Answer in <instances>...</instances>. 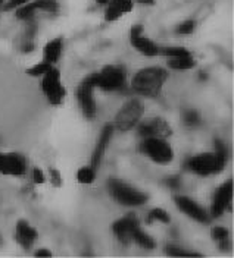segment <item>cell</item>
Returning a JSON list of instances; mask_svg holds the SVG:
<instances>
[{
    "mask_svg": "<svg viewBox=\"0 0 234 258\" xmlns=\"http://www.w3.org/2000/svg\"><path fill=\"white\" fill-rule=\"evenodd\" d=\"M227 163V147L222 141L215 140V151L203 153L195 157H190L185 166L187 169L199 176H211L224 170Z\"/></svg>",
    "mask_w": 234,
    "mask_h": 258,
    "instance_id": "cell-1",
    "label": "cell"
},
{
    "mask_svg": "<svg viewBox=\"0 0 234 258\" xmlns=\"http://www.w3.org/2000/svg\"><path fill=\"white\" fill-rule=\"evenodd\" d=\"M169 74L164 68L159 66H149L145 69H140L134 75L131 87L133 90L143 97H158L162 91V87L168 80Z\"/></svg>",
    "mask_w": 234,
    "mask_h": 258,
    "instance_id": "cell-2",
    "label": "cell"
},
{
    "mask_svg": "<svg viewBox=\"0 0 234 258\" xmlns=\"http://www.w3.org/2000/svg\"><path fill=\"white\" fill-rule=\"evenodd\" d=\"M108 191L118 204L125 207H138L148 201L146 194L130 186L128 183L119 180L117 177H111L108 180Z\"/></svg>",
    "mask_w": 234,
    "mask_h": 258,
    "instance_id": "cell-3",
    "label": "cell"
},
{
    "mask_svg": "<svg viewBox=\"0 0 234 258\" xmlns=\"http://www.w3.org/2000/svg\"><path fill=\"white\" fill-rule=\"evenodd\" d=\"M143 113H145V106L140 100H137V98L128 100L115 114L114 129H118L121 132H127L130 129L135 128L138 125V122L142 120Z\"/></svg>",
    "mask_w": 234,
    "mask_h": 258,
    "instance_id": "cell-4",
    "label": "cell"
},
{
    "mask_svg": "<svg viewBox=\"0 0 234 258\" xmlns=\"http://www.w3.org/2000/svg\"><path fill=\"white\" fill-rule=\"evenodd\" d=\"M140 150L145 156L158 164H168L174 160V150L167 138H143Z\"/></svg>",
    "mask_w": 234,
    "mask_h": 258,
    "instance_id": "cell-5",
    "label": "cell"
},
{
    "mask_svg": "<svg viewBox=\"0 0 234 258\" xmlns=\"http://www.w3.org/2000/svg\"><path fill=\"white\" fill-rule=\"evenodd\" d=\"M41 91L46 96L48 101L53 106H61L67 98V90L61 82L59 71L52 68L48 74L43 75L41 80Z\"/></svg>",
    "mask_w": 234,
    "mask_h": 258,
    "instance_id": "cell-6",
    "label": "cell"
},
{
    "mask_svg": "<svg viewBox=\"0 0 234 258\" xmlns=\"http://www.w3.org/2000/svg\"><path fill=\"white\" fill-rule=\"evenodd\" d=\"M125 84V72L121 66L108 64L96 74V87L103 91H117Z\"/></svg>",
    "mask_w": 234,
    "mask_h": 258,
    "instance_id": "cell-7",
    "label": "cell"
},
{
    "mask_svg": "<svg viewBox=\"0 0 234 258\" xmlns=\"http://www.w3.org/2000/svg\"><path fill=\"white\" fill-rule=\"evenodd\" d=\"M96 88V74L88 75L77 88V100L80 109L87 119H93L96 114V104L93 98V90Z\"/></svg>",
    "mask_w": 234,
    "mask_h": 258,
    "instance_id": "cell-8",
    "label": "cell"
},
{
    "mask_svg": "<svg viewBox=\"0 0 234 258\" xmlns=\"http://www.w3.org/2000/svg\"><path fill=\"white\" fill-rule=\"evenodd\" d=\"M138 135L143 138H168L172 135V128L162 117H151L138 125Z\"/></svg>",
    "mask_w": 234,
    "mask_h": 258,
    "instance_id": "cell-9",
    "label": "cell"
},
{
    "mask_svg": "<svg viewBox=\"0 0 234 258\" xmlns=\"http://www.w3.org/2000/svg\"><path fill=\"white\" fill-rule=\"evenodd\" d=\"M231 197H233V180L228 179L218 188L217 192L214 195V201H212V207H211V217H214V219L221 217L225 213V210L228 209Z\"/></svg>",
    "mask_w": 234,
    "mask_h": 258,
    "instance_id": "cell-10",
    "label": "cell"
},
{
    "mask_svg": "<svg viewBox=\"0 0 234 258\" xmlns=\"http://www.w3.org/2000/svg\"><path fill=\"white\" fill-rule=\"evenodd\" d=\"M37 11H44V12H56L58 11V3L56 0H35V2H28L22 6L17 8L18 19L21 21H31Z\"/></svg>",
    "mask_w": 234,
    "mask_h": 258,
    "instance_id": "cell-11",
    "label": "cell"
},
{
    "mask_svg": "<svg viewBox=\"0 0 234 258\" xmlns=\"http://www.w3.org/2000/svg\"><path fill=\"white\" fill-rule=\"evenodd\" d=\"M27 170V163L14 153H0V173L8 176H22Z\"/></svg>",
    "mask_w": 234,
    "mask_h": 258,
    "instance_id": "cell-12",
    "label": "cell"
},
{
    "mask_svg": "<svg viewBox=\"0 0 234 258\" xmlns=\"http://www.w3.org/2000/svg\"><path fill=\"white\" fill-rule=\"evenodd\" d=\"M175 204H177V207L181 210L185 216H189L195 222L202 223V225H208L211 222V216L202 209L196 201H193L192 198H189V197H177L175 198Z\"/></svg>",
    "mask_w": 234,
    "mask_h": 258,
    "instance_id": "cell-13",
    "label": "cell"
},
{
    "mask_svg": "<svg viewBox=\"0 0 234 258\" xmlns=\"http://www.w3.org/2000/svg\"><path fill=\"white\" fill-rule=\"evenodd\" d=\"M137 227H140L138 220L134 216H125L112 225V230H114V235L117 236L118 241L127 245L128 242L133 241V233Z\"/></svg>",
    "mask_w": 234,
    "mask_h": 258,
    "instance_id": "cell-14",
    "label": "cell"
},
{
    "mask_svg": "<svg viewBox=\"0 0 234 258\" xmlns=\"http://www.w3.org/2000/svg\"><path fill=\"white\" fill-rule=\"evenodd\" d=\"M114 135V125H105L101 132V137H99V141L95 147V151H93V156H91V167L95 170L99 169L102 160H103V156L108 150V145L111 143V138Z\"/></svg>",
    "mask_w": 234,
    "mask_h": 258,
    "instance_id": "cell-15",
    "label": "cell"
},
{
    "mask_svg": "<svg viewBox=\"0 0 234 258\" xmlns=\"http://www.w3.org/2000/svg\"><path fill=\"white\" fill-rule=\"evenodd\" d=\"M37 230L33 226L30 225L25 220H19L15 227V239L24 248V249H30L34 245V242L37 241Z\"/></svg>",
    "mask_w": 234,
    "mask_h": 258,
    "instance_id": "cell-16",
    "label": "cell"
},
{
    "mask_svg": "<svg viewBox=\"0 0 234 258\" xmlns=\"http://www.w3.org/2000/svg\"><path fill=\"white\" fill-rule=\"evenodd\" d=\"M134 9V0H109L105 12V19L108 22H114L121 16L130 14Z\"/></svg>",
    "mask_w": 234,
    "mask_h": 258,
    "instance_id": "cell-17",
    "label": "cell"
},
{
    "mask_svg": "<svg viewBox=\"0 0 234 258\" xmlns=\"http://www.w3.org/2000/svg\"><path fill=\"white\" fill-rule=\"evenodd\" d=\"M130 41H131L133 47L138 53H142V54H145L148 57H153V56H158L159 54V47L152 41L151 38L145 37L143 34L135 35V37H130Z\"/></svg>",
    "mask_w": 234,
    "mask_h": 258,
    "instance_id": "cell-18",
    "label": "cell"
},
{
    "mask_svg": "<svg viewBox=\"0 0 234 258\" xmlns=\"http://www.w3.org/2000/svg\"><path fill=\"white\" fill-rule=\"evenodd\" d=\"M62 50H64V38L62 37L51 40L43 48V62H48L51 64L58 63V60L61 59Z\"/></svg>",
    "mask_w": 234,
    "mask_h": 258,
    "instance_id": "cell-19",
    "label": "cell"
},
{
    "mask_svg": "<svg viewBox=\"0 0 234 258\" xmlns=\"http://www.w3.org/2000/svg\"><path fill=\"white\" fill-rule=\"evenodd\" d=\"M171 60L168 62V66L174 71H190L196 68V60L193 59L192 54L187 56H178V57H169Z\"/></svg>",
    "mask_w": 234,
    "mask_h": 258,
    "instance_id": "cell-20",
    "label": "cell"
},
{
    "mask_svg": "<svg viewBox=\"0 0 234 258\" xmlns=\"http://www.w3.org/2000/svg\"><path fill=\"white\" fill-rule=\"evenodd\" d=\"M133 241H135L140 246H143V248H146V249H153L155 245H156L155 239H153L152 236H149L146 232H143L140 227H137L135 232L133 233Z\"/></svg>",
    "mask_w": 234,
    "mask_h": 258,
    "instance_id": "cell-21",
    "label": "cell"
},
{
    "mask_svg": "<svg viewBox=\"0 0 234 258\" xmlns=\"http://www.w3.org/2000/svg\"><path fill=\"white\" fill-rule=\"evenodd\" d=\"M211 235L214 238V241H217L219 243V248L221 249H227V241H228V230L222 226H215L212 230H211Z\"/></svg>",
    "mask_w": 234,
    "mask_h": 258,
    "instance_id": "cell-22",
    "label": "cell"
},
{
    "mask_svg": "<svg viewBox=\"0 0 234 258\" xmlns=\"http://www.w3.org/2000/svg\"><path fill=\"white\" fill-rule=\"evenodd\" d=\"M96 179V170L93 167H81L77 172V180L83 185H90Z\"/></svg>",
    "mask_w": 234,
    "mask_h": 258,
    "instance_id": "cell-23",
    "label": "cell"
},
{
    "mask_svg": "<svg viewBox=\"0 0 234 258\" xmlns=\"http://www.w3.org/2000/svg\"><path fill=\"white\" fill-rule=\"evenodd\" d=\"M52 66L51 63H48V62H40V63L34 64V66H31V68H28L27 71H25V74L27 75H30V77H43L44 74H48L49 71H51Z\"/></svg>",
    "mask_w": 234,
    "mask_h": 258,
    "instance_id": "cell-24",
    "label": "cell"
},
{
    "mask_svg": "<svg viewBox=\"0 0 234 258\" xmlns=\"http://www.w3.org/2000/svg\"><path fill=\"white\" fill-rule=\"evenodd\" d=\"M148 222L152 223V222H161V223H165L168 225L171 222V217L168 214L165 210L162 209H153L151 210L149 216H148Z\"/></svg>",
    "mask_w": 234,
    "mask_h": 258,
    "instance_id": "cell-25",
    "label": "cell"
},
{
    "mask_svg": "<svg viewBox=\"0 0 234 258\" xmlns=\"http://www.w3.org/2000/svg\"><path fill=\"white\" fill-rule=\"evenodd\" d=\"M165 252L168 255H172V257H201V254L184 251L181 246H175V245H168L165 248Z\"/></svg>",
    "mask_w": 234,
    "mask_h": 258,
    "instance_id": "cell-26",
    "label": "cell"
},
{
    "mask_svg": "<svg viewBox=\"0 0 234 258\" xmlns=\"http://www.w3.org/2000/svg\"><path fill=\"white\" fill-rule=\"evenodd\" d=\"M161 54L168 56V57H178V56H187L190 54V51L184 47H165L162 50H159Z\"/></svg>",
    "mask_w": 234,
    "mask_h": 258,
    "instance_id": "cell-27",
    "label": "cell"
},
{
    "mask_svg": "<svg viewBox=\"0 0 234 258\" xmlns=\"http://www.w3.org/2000/svg\"><path fill=\"white\" fill-rule=\"evenodd\" d=\"M183 120L189 126H198L201 123V116L196 110H185L183 114Z\"/></svg>",
    "mask_w": 234,
    "mask_h": 258,
    "instance_id": "cell-28",
    "label": "cell"
},
{
    "mask_svg": "<svg viewBox=\"0 0 234 258\" xmlns=\"http://www.w3.org/2000/svg\"><path fill=\"white\" fill-rule=\"evenodd\" d=\"M195 28H196V22L193 19H187V21H184L178 25L177 32L181 34V35H190V34H193Z\"/></svg>",
    "mask_w": 234,
    "mask_h": 258,
    "instance_id": "cell-29",
    "label": "cell"
},
{
    "mask_svg": "<svg viewBox=\"0 0 234 258\" xmlns=\"http://www.w3.org/2000/svg\"><path fill=\"white\" fill-rule=\"evenodd\" d=\"M51 182H52V185H53V186H56V188L62 186L64 180H62V175H61V172H59V170H56V169H51Z\"/></svg>",
    "mask_w": 234,
    "mask_h": 258,
    "instance_id": "cell-30",
    "label": "cell"
},
{
    "mask_svg": "<svg viewBox=\"0 0 234 258\" xmlns=\"http://www.w3.org/2000/svg\"><path fill=\"white\" fill-rule=\"evenodd\" d=\"M31 176H33V182L37 183V185H41V183L46 182V176H44V173H43V170L40 167H34Z\"/></svg>",
    "mask_w": 234,
    "mask_h": 258,
    "instance_id": "cell-31",
    "label": "cell"
},
{
    "mask_svg": "<svg viewBox=\"0 0 234 258\" xmlns=\"http://www.w3.org/2000/svg\"><path fill=\"white\" fill-rule=\"evenodd\" d=\"M164 183L167 185L168 188H171V189H174V191H175V189H178V188H180L181 180H180V177L178 176H171V177H167Z\"/></svg>",
    "mask_w": 234,
    "mask_h": 258,
    "instance_id": "cell-32",
    "label": "cell"
},
{
    "mask_svg": "<svg viewBox=\"0 0 234 258\" xmlns=\"http://www.w3.org/2000/svg\"><path fill=\"white\" fill-rule=\"evenodd\" d=\"M28 2H30V0H9V2L6 3L5 9H6V11H9V9H17V8L25 5V3H28Z\"/></svg>",
    "mask_w": 234,
    "mask_h": 258,
    "instance_id": "cell-33",
    "label": "cell"
},
{
    "mask_svg": "<svg viewBox=\"0 0 234 258\" xmlns=\"http://www.w3.org/2000/svg\"><path fill=\"white\" fill-rule=\"evenodd\" d=\"M140 34H143V27L142 25H135L130 31V37H135V35H140Z\"/></svg>",
    "mask_w": 234,
    "mask_h": 258,
    "instance_id": "cell-34",
    "label": "cell"
},
{
    "mask_svg": "<svg viewBox=\"0 0 234 258\" xmlns=\"http://www.w3.org/2000/svg\"><path fill=\"white\" fill-rule=\"evenodd\" d=\"M35 257H52V252L49 249H38L35 251Z\"/></svg>",
    "mask_w": 234,
    "mask_h": 258,
    "instance_id": "cell-35",
    "label": "cell"
},
{
    "mask_svg": "<svg viewBox=\"0 0 234 258\" xmlns=\"http://www.w3.org/2000/svg\"><path fill=\"white\" fill-rule=\"evenodd\" d=\"M138 3H143V5H153L155 0H137Z\"/></svg>",
    "mask_w": 234,
    "mask_h": 258,
    "instance_id": "cell-36",
    "label": "cell"
},
{
    "mask_svg": "<svg viewBox=\"0 0 234 258\" xmlns=\"http://www.w3.org/2000/svg\"><path fill=\"white\" fill-rule=\"evenodd\" d=\"M96 2H99L101 5H106V3H108L109 0H96Z\"/></svg>",
    "mask_w": 234,
    "mask_h": 258,
    "instance_id": "cell-37",
    "label": "cell"
},
{
    "mask_svg": "<svg viewBox=\"0 0 234 258\" xmlns=\"http://www.w3.org/2000/svg\"><path fill=\"white\" fill-rule=\"evenodd\" d=\"M2 3H3V0H0V5H2Z\"/></svg>",
    "mask_w": 234,
    "mask_h": 258,
    "instance_id": "cell-38",
    "label": "cell"
},
{
    "mask_svg": "<svg viewBox=\"0 0 234 258\" xmlns=\"http://www.w3.org/2000/svg\"><path fill=\"white\" fill-rule=\"evenodd\" d=\"M0 243H2V236H0Z\"/></svg>",
    "mask_w": 234,
    "mask_h": 258,
    "instance_id": "cell-39",
    "label": "cell"
}]
</instances>
